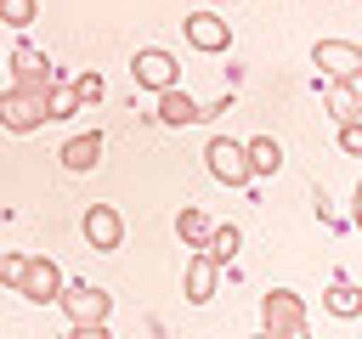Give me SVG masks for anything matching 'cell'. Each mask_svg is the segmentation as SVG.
Returning a JSON list of instances; mask_svg holds the SVG:
<instances>
[{
    "instance_id": "obj_1",
    "label": "cell",
    "mask_w": 362,
    "mask_h": 339,
    "mask_svg": "<svg viewBox=\"0 0 362 339\" xmlns=\"http://www.w3.org/2000/svg\"><path fill=\"white\" fill-rule=\"evenodd\" d=\"M260 328L272 339H305V299L294 288H272L260 294Z\"/></svg>"
},
{
    "instance_id": "obj_2",
    "label": "cell",
    "mask_w": 362,
    "mask_h": 339,
    "mask_svg": "<svg viewBox=\"0 0 362 339\" xmlns=\"http://www.w3.org/2000/svg\"><path fill=\"white\" fill-rule=\"evenodd\" d=\"M57 305L68 311V322H74V328H85V322H107L113 294H107V288H96V282H68V277H62Z\"/></svg>"
},
{
    "instance_id": "obj_3",
    "label": "cell",
    "mask_w": 362,
    "mask_h": 339,
    "mask_svg": "<svg viewBox=\"0 0 362 339\" xmlns=\"http://www.w3.org/2000/svg\"><path fill=\"white\" fill-rule=\"evenodd\" d=\"M311 62H317L322 79H351V85H362V51H356L351 40H317V45H311Z\"/></svg>"
},
{
    "instance_id": "obj_4",
    "label": "cell",
    "mask_w": 362,
    "mask_h": 339,
    "mask_svg": "<svg viewBox=\"0 0 362 339\" xmlns=\"http://www.w3.org/2000/svg\"><path fill=\"white\" fill-rule=\"evenodd\" d=\"M45 124V96H34V90H6L0 96V130H11V136H28V130H40Z\"/></svg>"
},
{
    "instance_id": "obj_5",
    "label": "cell",
    "mask_w": 362,
    "mask_h": 339,
    "mask_svg": "<svg viewBox=\"0 0 362 339\" xmlns=\"http://www.w3.org/2000/svg\"><path fill=\"white\" fill-rule=\"evenodd\" d=\"M130 79H136L141 90H164V85H181V62H175L170 51L147 45V51H136V62H130Z\"/></svg>"
},
{
    "instance_id": "obj_6",
    "label": "cell",
    "mask_w": 362,
    "mask_h": 339,
    "mask_svg": "<svg viewBox=\"0 0 362 339\" xmlns=\"http://www.w3.org/2000/svg\"><path fill=\"white\" fill-rule=\"evenodd\" d=\"M204 164H209V175H215L221 186H243V181H249V158H243V141H226V136H215V141L204 147Z\"/></svg>"
},
{
    "instance_id": "obj_7",
    "label": "cell",
    "mask_w": 362,
    "mask_h": 339,
    "mask_svg": "<svg viewBox=\"0 0 362 339\" xmlns=\"http://www.w3.org/2000/svg\"><path fill=\"white\" fill-rule=\"evenodd\" d=\"M11 79H17V90L45 96V90H51V79H57V68H51V56H45V51L17 45V51H11Z\"/></svg>"
},
{
    "instance_id": "obj_8",
    "label": "cell",
    "mask_w": 362,
    "mask_h": 339,
    "mask_svg": "<svg viewBox=\"0 0 362 339\" xmlns=\"http://www.w3.org/2000/svg\"><path fill=\"white\" fill-rule=\"evenodd\" d=\"M57 288H62V266H57V260H40V254H28L17 294H23V299H34V305H57Z\"/></svg>"
},
{
    "instance_id": "obj_9",
    "label": "cell",
    "mask_w": 362,
    "mask_h": 339,
    "mask_svg": "<svg viewBox=\"0 0 362 339\" xmlns=\"http://www.w3.org/2000/svg\"><path fill=\"white\" fill-rule=\"evenodd\" d=\"M181 34H187V45H192V51H209V56L232 45V23H226V17H215V11H192V17L181 23Z\"/></svg>"
},
{
    "instance_id": "obj_10",
    "label": "cell",
    "mask_w": 362,
    "mask_h": 339,
    "mask_svg": "<svg viewBox=\"0 0 362 339\" xmlns=\"http://www.w3.org/2000/svg\"><path fill=\"white\" fill-rule=\"evenodd\" d=\"M85 243L102 249V254H113V249L124 243V220H119L113 203H90V209H85Z\"/></svg>"
},
{
    "instance_id": "obj_11",
    "label": "cell",
    "mask_w": 362,
    "mask_h": 339,
    "mask_svg": "<svg viewBox=\"0 0 362 339\" xmlns=\"http://www.w3.org/2000/svg\"><path fill=\"white\" fill-rule=\"evenodd\" d=\"M158 96V124H170V130H181V124H198L204 119V107L181 90V85H164V90H153Z\"/></svg>"
},
{
    "instance_id": "obj_12",
    "label": "cell",
    "mask_w": 362,
    "mask_h": 339,
    "mask_svg": "<svg viewBox=\"0 0 362 339\" xmlns=\"http://www.w3.org/2000/svg\"><path fill=\"white\" fill-rule=\"evenodd\" d=\"M215 282H221V266L204 249H192V260H187V299L192 305H209L215 299Z\"/></svg>"
},
{
    "instance_id": "obj_13",
    "label": "cell",
    "mask_w": 362,
    "mask_h": 339,
    "mask_svg": "<svg viewBox=\"0 0 362 339\" xmlns=\"http://www.w3.org/2000/svg\"><path fill=\"white\" fill-rule=\"evenodd\" d=\"M62 170H74V175H85V170H96L102 164V136L90 130V136H74V141H62Z\"/></svg>"
},
{
    "instance_id": "obj_14",
    "label": "cell",
    "mask_w": 362,
    "mask_h": 339,
    "mask_svg": "<svg viewBox=\"0 0 362 339\" xmlns=\"http://www.w3.org/2000/svg\"><path fill=\"white\" fill-rule=\"evenodd\" d=\"M322 102H328L334 119H356V107H362V85H351V79H322Z\"/></svg>"
},
{
    "instance_id": "obj_15",
    "label": "cell",
    "mask_w": 362,
    "mask_h": 339,
    "mask_svg": "<svg viewBox=\"0 0 362 339\" xmlns=\"http://www.w3.org/2000/svg\"><path fill=\"white\" fill-rule=\"evenodd\" d=\"M243 158H249V175H277V170H283V147H277L272 136L243 141Z\"/></svg>"
},
{
    "instance_id": "obj_16",
    "label": "cell",
    "mask_w": 362,
    "mask_h": 339,
    "mask_svg": "<svg viewBox=\"0 0 362 339\" xmlns=\"http://www.w3.org/2000/svg\"><path fill=\"white\" fill-rule=\"evenodd\" d=\"M322 305H328L334 316H345V322H351V316H362V288H356L351 277H334V282H328V299H322Z\"/></svg>"
},
{
    "instance_id": "obj_17",
    "label": "cell",
    "mask_w": 362,
    "mask_h": 339,
    "mask_svg": "<svg viewBox=\"0 0 362 339\" xmlns=\"http://www.w3.org/2000/svg\"><path fill=\"white\" fill-rule=\"evenodd\" d=\"M238 243H243V232H238V226H209L204 254H209L215 266H232V260H238Z\"/></svg>"
},
{
    "instance_id": "obj_18",
    "label": "cell",
    "mask_w": 362,
    "mask_h": 339,
    "mask_svg": "<svg viewBox=\"0 0 362 339\" xmlns=\"http://www.w3.org/2000/svg\"><path fill=\"white\" fill-rule=\"evenodd\" d=\"M175 237H181L187 249H204V243H209V220H204V209H181V215H175Z\"/></svg>"
},
{
    "instance_id": "obj_19",
    "label": "cell",
    "mask_w": 362,
    "mask_h": 339,
    "mask_svg": "<svg viewBox=\"0 0 362 339\" xmlns=\"http://www.w3.org/2000/svg\"><path fill=\"white\" fill-rule=\"evenodd\" d=\"M74 113H79V96H74V85L51 79V90H45V119H74Z\"/></svg>"
},
{
    "instance_id": "obj_20",
    "label": "cell",
    "mask_w": 362,
    "mask_h": 339,
    "mask_svg": "<svg viewBox=\"0 0 362 339\" xmlns=\"http://www.w3.org/2000/svg\"><path fill=\"white\" fill-rule=\"evenodd\" d=\"M34 11H40V0H0V23H11V28H28Z\"/></svg>"
},
{
    "instance_id": "obj_21",
    "label": "cell",
    "mask_w": 362,
    "mask_h": 339,
    "mask_svg": "<svg viewBox=\"0 0 362 339\" xmlns=\"http://www.w3.org/2000/svg\"><path fill=\"white\" fill-rule=\"evenodd\" d=\"M74 96H79V107H85V102H102V96H107V79H102V73H79V79H74Z\"/></svg>"
},
{
    "instance_id": "obj_22",
    "label": "cell",
    "mask_w": 362,
    "mask_h": 339,
    "mask_svg": "<svg viewBox=\"0 0 362 339\" xmlns=\"http://www.w3.org/2000/svg\"><path fill=\"white\" fill-rule=\"evenodd\" d=\"M339 153H351V158L362 153V113L356 119H339Z\"/></svg>"
},
{
    "instance_id": "obj_23",
    "label": "cell",
    "mask_w": 362,
    "mask_h": 339,
    "mask_svg": "<svg viewBox=\"0 0 362 339\" xmlns=\"http://www.w3.org/2000/svg\"><path fill=\"white\" fill-rule=\"evenodd\" d=\"M23 266H28V254H6V249H0V282H6L11 294H17V282H23Z\"/></svg>"
}]
</instances>
